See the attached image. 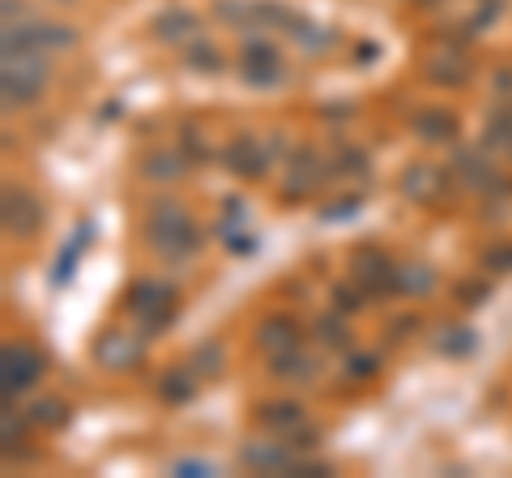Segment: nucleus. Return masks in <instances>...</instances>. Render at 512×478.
Masks as SVG:
<instances>
[{"mask_svg":"<svg viewBox=\"0 0 512 478\" xmlns=\"http://www.w3.org/2000/svg\"><path fill=\"white\" fill-rule=\"evenodd\" d=\"M146 235H150V244L163 252L167 261H188V257H197L201 252V231H197V222L188 218V210L180 201H154L150 205V214H146Z\"/></svg>","mask_w":512,"mask_h":478,"instance_id":"f257e3e1","label":"nucleus"},{"mask_svg":"<svg viewBox=\"0 0 512 478\" xmlns=\"http://www.w3.org/2000/svg\"><path fill=\"white\" fill-rule=\"evenodd\" d=\"M47 86V52H5V69H0V90H5V107H30Z\"/></svg>","mask_w":512,"mask_h":478,"instance_id":"f03ea898","label":"nucleus"},{"mask_svg":"<svg viewBox=\"0 0 512 478\" xmlns=\"http://www.w3.org/2000/svg\"><path fill=\"white\" fill-rule=\"evenodd\" d=\"M43 376V355L26 342H9L0 350V385H5V397L13 402V393H26L35 380Z\"/></svg>","mask_w":512,"mask_h":478,"instance_id":"7ed1b4c3","label":"nucleus"},{"mask_svg":"<svg viewBox=\"0 0 512 478\" xmlns=\"http://www.w3.org/2000/svg\"><path fill=\"white\" fill-rule=\"evenodd\" d=\"M77 43V30L35 22V26H5V52H64Z\"/></svg>","mask_w":512,"mask_h":478,"instance_id":"20e7f679","label":"nucleus"},{"mask_svg":"<svg viewBox=\"0 0 512 478\" xmlns=\"http://www.w3.org/2000/svg\"><path fill=\"white\" fill-rule=\"evenodd\" d=\"M0 218H5V231L13 239H35L43 227V205L26 193V188H5V201H0Z\"/></svg>","mask_w":512,"mask_h":478,"instance_id":"39448f33","label":"nucleus"},{"mask_svg":"<svg viewBox=\"0 0 512 478\" xmlns=\"http://www.w3.org/2000/svg\"><path fill=\"white\" fill-rule=\"evenodd\" d=\"M222 167L235 171L239 180H261L265 167H269V154L261 146L256 133H235L227 146H222Z\"/></svg>","mask_w":512,"mask_h":478,"instance_id":"423d86ee","label":"nucleus"},{"mask_svg":"<svg viewBox=\"0 0 512 478\" xmlns=\"http://www.w3.org/2000/svg\"><path fill=\"white\" fill-rule=\"evenodd\" d=\"M355 282L367 295H397V265L384 257L380 248H359L355 252Z\"/></svg>","mask_w":512,"mask_h":478,"instance_id":"0eeeda50","label":"nucleus"},{"mask_svg":"<svg viewBox=\"0 0 512 478\" xmlns=\"http://www.w3.org/2000/svg\"><path fill=\"white\" fill-rule=\"evenodd\" d=\"M295 449L286 440H248L239 449V466L244 470H256V474H286L295 466Z\"/></svg>","mask_w":512,"mask_h":478,"instance_id":"6e6552de","label":"nucleus"},{"mask_svg":"<svg viewBox=\"0 0 512 478\" xmlns=\"http://www.w3.org/2000/svg\"><path fill=\"white\" fill-rule=\"evenodd\" d=\"M141 350H146L141 338L111 329V333H103V338L94 342V359H99V368H107V372H133L141 363Z\"/></svg>","mask_w":512,"mask_h":478,"instance_id":"1a4fd4ad","label":"nucleus"},{"mask_svg":"<svg viewBox=\"0 0 512 478\" xmlns=\"http://www.w3.org/2000/svg\"><path fill=\"white\" fill-rule=\"evenodd\" d=\"M320 180H325V163H320V154L312 146H299L295 154H286V201L312 193Z\"/></svg>","mask_w":512,"mask_h":478,"instance_id":"9d476101","label":"nucleus"},{"mask_svg":"<svg viewBox=\"0 0 512 478\" xmlns=\"http://www.w3.org/2000/svg\"><path fill=\"white\" fill-rule=\"evenodd\" d=\"M402 193L414 205H427V201H440L444 197V171L436 163H410L402 171Z\"/></svg>","mask_w":512,"mask_h":478,"instance_id":"9b49d317","label":"nucleus"},{"mask_svg":"<svg viewBox=\"0 0 512 478\" xmlns=\"http://www.w3.org/2000/svg\"><path fill=\"white\" fill-rule=\"evenodd\" d=\"M256 346H261L265 355H286V350L299 346V325L291 316H265L261 329H256Z\"/></svg>","mask_w":512,"mask_h":478,"instance_id":"f8f14e48","label":"nucleus"},{"mask_svg":"<svg viewBox=\"0 0 512 478\" xmlns=\"http://www.w3.org/2000/svg\"><path fill=\"white\" fill-rule=\"evenodd\" d=\"M197 30L201 22L188 9H167L154 18V39H163V43H188V39H197Z\"/></svg>","mask_w":512,"mask_h":478,"instance_id":"ddd939ff","label":"nucleus"},{"mask_svg":"<svg viewBox=\"0 0 512 478\" xmlns=\"http://www.w3.org/2000/svg\"><path fill=\"white\" fill-rule=\"evenodd\" d=\"M154 393L163 397L167 406H188L192 397H197V380H192V368H167L163 376H158Z\"/></svg>","mask_w":512,"mask_h":478,"instance_id":"4468645a","label":"nucleus"},{"mask_svg":"<svg viewBox=\"0 0 512 478\" xmlns=\"http://www.w3.org/2000/svg\"><path fill=\"white\" fill-rule=\"evenodd\" d=\"M269 372H274L278 380H295V385H308V380L316 376V359L303 355V346L286 350V355H269Z\"/></svg>","mask_w":512,"mask_h":478,"instance_id":"2eb2a0df","label":"nucleus"},{"mask_svg":"<svg viewBox=\"0 0 512 478\" xmlns=\"http://www.w3.org/2000/svg\"><path fill=\"white\" fill-rule=\"evenodd\" d=\"M282 35L291 39V43H299L303 52H325V47H333V30H329V26H320V22L299 18V13L291 18V26H286Z\"/></svg>","mask_w":512,"mask_h":478,"instance_id":"dca6fc26","label":"nucleus"},{"mask_svg":"<svg viewBox=\"0 0 512 478\" xmlns=\"http://www.w3.org/2000/svg\"><path fill=\"white\" fill-rule=\"evenodd\" d=\"M256 423L286 436V432H295V427H303V410H299V402H265L256 410Z\"/></svg>","mask_w":512,"mask_h":478,"instance_id":"f3484780","label":"nucleus"},{"mask_svg":"<svg viewBox=\"0 0 512 478\" xmlns=\"http://www.w3.org/2000/svg\"><path fill=\"white\" fill-rule=\"evenodd\" d=\"M414 133H419L423 141H453L457 116H453V111H440V107H427V111L414 116Z\"/></svg>","mask_w":512,"mask_h":478,"instance_id":"a211bd4d","label":"nucleus"},{"mask_svg":"<svg viewBox=\"0 0 512 478\" xmlns=\"http://www.w3.org/2000/svg\"><path fill=\"white\" fill-rule=\"evenodd\" d=\"M163 299H175V291H171L167 282H158V278H141V282L128 286V299H124V304H128V312H137V316H141L146 308L163 304Z\"/></svg>","mask_w":512,"mask_h":478,"instance_id":"6ab92c4d","label":"nucleus"},{"mask_svg":"<svg viewBox=\"0 0 512 478\" xmlns=\"http://www.w3.org/2000/svg\"><path fill=\"white\" fill-rule=\"evenodd\" d=\"M466 77H470L466 60L453 56V52H440V56L427 60V82H436V86H461Z\"/></svg>","mask_w":512,"mask_h":478,"instance_id":"aec40b11","label":"nucleus"},{"mask_svg":"<svg viewBox=\"0 0 512 478\" xmlns=\"http://www.w3.org/2000/svg\"><path fill=\"white\" fill-rule=\"evenodd\" d=\"M90 235H94V227H90V222H77V231H73V239H69V244H64V248H60V261H56V274H52V282H56V286H64V282H69V278H73L77 252H82V248H90Z\"/></svg>","mask_w":512,"mask_h":478,"instance_id":"412c9836","label":"nucleus"},{"mask_svg":"<svg viewBox=\"0 0 512 478\" xmlns=\"http://www.w3.org/2000/svg\"><path fill=\"white\" fill-rule=\"evenodd\" d=\"M184 65L192 69V73H218L222 69V52L210 43V39H188L184 43Z\"/></svg>","mask_w":512,"mask_h":478,"instance_id":"4be33fe9","label":"nucleus"},{"mask_svg":"<svg viewBox=\"0 0 512 478\" xmlns=\"http://www.w3.org/2000/svg\"><path fill=\"white\" fill-rule=\"evenodd\" d=\"M436 286L431 265H397V295H427Z\"/></svg>","mask_w":512,"mask_h":478,"instance_id":"5701e85b","label":"nucleus"},{"mask_svg":"<svg viewBox=\"0 0 512 478\" xmlns=\"http://www.w3.org/2000/svg\"><path fill=\"white\" fill-rule=\"evenodd\" d=\"M26 414H30V423H39V427H64L69 423V406H64L60 397H43V402H35Z\"/></svg>","mask_w":512,"mask_h":478,"instance_id":"b1692460","label":"nucleus"},{"mask_svg":"<svg viewBox=\"0 0 512 478\" xmlns=\"http://www.w3.org/2000/svg\"><path fill=\"white\" fill-rule=\"evenodd\" d=\"M184 167H188V154H154V158H146L150 180H180Z\"/></svg>","mask_w":512,"mask_h":478,"instance_id":"393cba45","label":"nucleus"},{"mask_svg":"<svg viewBox=\"0 0 512 478\" xmlns=\"http://www.w3.org/2000/svg\"><path fill=\"white\" fill-rule=\"evenodd\" d=\"M175 321V299H163V304H154L141 312V338H158L167 325Z\"/></svg>","mask_w":512,"mask_h":478,"instance_id":"a878e982","label":"nucleus"},{"mask_svg":"<svg viewBox=\"0 0 512 478\" xmlns=\"http://www.w3.org/2000/svg\"><path fill=\"white\" fill-rule=\"evenodd\" d=\"M282 77H286V65H282V60H265V65H244V82L256 86V90L278 86Z\"/></svg>","mask_w":512,"mask_h":478,"instance_id":"bb28decb","label":"nucleus"},{"mask_svg":"<svg viewBox=\"0 0 512 478\" xmlns=\"http://www.w3.org/2000/svg\"><path fill=\"white\" fill-rule=\"evenodd\" d=\"M483 150L495 154V158H512V129L500 120H487V129H483Z\"/></svg>","mask_w":512,"mask_h":478,"instance_id":"cd10ccee","label":"nucleus"},{"mask_svg":"<svg viewBox=\"0 0 512 478\" xmlns=\"http://www.w3.org/2000/svg\"><path fill=\"white\" fill-rule=\"evenodd\" d=\"M436 350H444V355H470V350H474V333L466 325H461V329L448 325V329H440Z\"/></svg>","mask_w":512,"mask_h":478,"instance_id":"c85d7f7f","label":"nucleus"},{"mask_svg":"<svg viewBox=\"0 0 512 478\" xmlns=\"http://www.w3.org/2000/svg\"><path fill=\"white\" fill-rule=\"evenodd\" d=\"M192 372L218 376V372H222V346H218V342H201L197 350H192Z\"/></svg>","mask_w":512,"mask_h":478,"instance_id":"c756f323","label":"nucleus"},{"mask_svg":"<svg viewBox=\"0 0 512 478\" xmlns=\"http://www.w3.org/2000/svg\"><path fill=\"white\" fill-rule=\"evenodd\" d=\"M346 338H350V333H346V325L338 321V316H320V321H316V342L320 346H346Z\"/></svg>","mask_w":512,"mask_h":478,"instance_id":"7c9ffc66","label":"nucleus"},{"mask_svg":"<svg viewBox=\"0 0 512 478\" xmlns=\"http://www.w3.org/2000/svg\"><path fill=\"white\" fill-rule=\"evenodd\" d=\"M184 154H188V163H205V158L214 154V146H210V137H205V129H184Z\"/></svg>","mask_w":512,"mask_h":478,"instance_id":"2f4dec72","label":"nucleus"},{"mask_svg":"<svg viewBox=\"0 0 512 478\" xmlns=\"http://www.w3.org/2000/svg\"><path fill=\"white\" fill-rule=\"evenodd\" d=\"M218 235H222V244H227L231 252H239V257H244V252H256V235L244 231V227H222L218 222Z\"/></svg>","mask_w":512,"mask_h":478,"instance_id":"473e14b6","label":"nucleus"},{"mask_svg":"<svg viewBox=\"0 0 512 478\" xmlns=\"http://www.w3.org/2000/svg\"><path fill=\"white\" fill-rule=\"evenodd\" d=\"M363 210V197H338V205H320V222H342V218H350V214H359Z\"/></svg>","mask_w":512,"mask_h":478,"instance_id":"72a5a7b5","label":"nucleus"},{"mask_svg":"<svg viewBox=\"0 0 512 478\" xmlns=\"http://www.w3.org/2000/svg\"><path fill=\"white\" fill-rule=\"evenodd\" d=\"M363 299H367V291L359 282L355 286H333V304H338V312H359Z\"/></svg>","mask_w":512,"mask_h":478,"instance_id":"f704fd0d","label":"nucleus"},{"mask_svg":"<svg viewBox=\"0 0 512 478\" xmlns=\"http://www.w3.org/2000/svg\"><path fill=\"white\" fill-rule=\"evenodd\" d=\"M376 368H380V363L372 355H350L346 359V380H372Z\"/></svg>","mask_w":512,"mask_h":478,"instance_id":"c9c22d12","label":"nucleus"},{"mask_svg":"<svg viewBox=\"0 0 512 478\" xmlns=\"http://www.w3.org/2000/svg\"><path fill=\"white\" fill-rule=\"evenodd\" d=\"M171 474H180V478H210V474H218L210 461H197V457H184V461H175L171 466Z\"/></svg>","mask_w":512,"mask_h":478,"instance_id":"e433bc0d","label":"nucleus"},{"mask_svg":"<svg viewBox=\"0 0 512 478\" xmlns=\"http://www.w3.org/2000/svg\"><path fill=\"white\" fill-rule=\"evenodd\" d=\"M282 440H286V444H291V449H295V453H312L320 436L312 432V427H295V432H286Z\"/></svg>","mask_w":512,"mask_h":478,"instance_id":"4c0bfd02","label":"nucleus"},{"mask_svg":"<svg viewBox=\"0 0 512 478\" xmlns=\"http://www.w3.org/2000/svg\"><path fill=\"white\" fill-rule=\"evenodd\" d=\"M286 474H291V478H329V466H325V461H299L295 457V466Z\"/></svg>","mask_w":512,"mask_h":478,"instance_id":"58836bf2","label":"nucleus"},{"mask_svg":"<svg viewBox=\"0 0 512 478\" xmlns=\"http://www.w3.org/2000/svg\"><path fill=\"white\" fill-rule=\"evenodd\" d=\"M338 175H367V154L363 150H346L342 163H338Z\"/></svg>","mask_w":512,"mask_h":478,"instance_id":"ea45409f","label":"nucleus"},{"mask_svg":"<svg viewBox=\"0 0 512 478\" xmlns=\"http://www.w3.org/2000/svg\"><path fill=\"white\" fill-rule=\"evenodd\" d=\"M483 265H487V269H500V274H508V269H512V248H508V244H500V248H491Z\"/></svg>","mask_w":512,"mask_h":478,"instance_id":"a19ab883","label":"nucleus"},{"mask_svg":"<svg viewBox=\"0 0 512 478\" xmlns=\"http://www.w3.org/2000/svg\"><path fill=\"white\" fill-rule=\"evenodd\" d=\"M457 295H461V299H470V304L478 308V304L487 299V286H483V282H466V286H457Z\"/></svg>","mask_w":512,"mask_h":478,"instance_id":"79ce46f5","label":"nucleus"},{"mask_svg":"<svg viewBox=\"0 0 512 478\" xmlns=\"http://www.w3.org/2000/svg\"><path fill=\"white\" fill-rule=\"evenodd\" d=\"M376 56H380L376 43H363V47H359V60H376Z\"/></svg>","mask_w":512,"mask_h":478,"instance_id":"37998d69","label":"nucleus"},{"mask_svg":"<svg viewBox=\"0 0 512 478\" xmlns=\"http://www.w3.org/2000/svg\"><path fill=\"white\" fill-rule=\"evenodd\" d=\"M13 13L22 18V0H5V18H9V22H13Z\"/></svg>","mask_w":512,"mask_h":478,"instance_id":"c03bdc74","label":"nucleus"}]
</instances>
